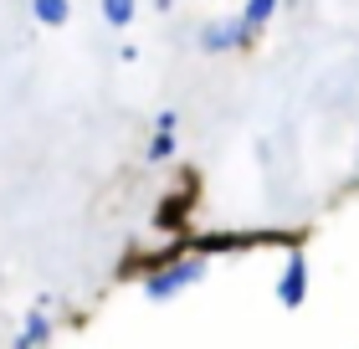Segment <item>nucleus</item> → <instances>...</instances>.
I'll list each match as a JSON object with an SVG mask.
<instances>
[{
  "mask_svg": "<svg viewBox=\"0 0 359 349\" xmlns=\"http://www.w3.org/2000/svg\"><path fill=\"white\" fill-rule=\"evenodd\" d=\"M205 277H210V252L190 246V252H165L159 262L139 268V288H144V298H149V303H175L180 293L201 288Z\"/></svg>",
  "mask_w": 359,
  "mask_h": 349,
  "instance_id": "nucleus-1",
  "label": "nucleus"
},
{
  "mask_svg": "<svg viewBox=\"0 0 359 349\" xmlns=\"http://www.w3.org/2000/svg\"><path fill=\"white\" fill-rule=\"evenodd\" d=\"M308 288H313V268H308V252L303 246H283V262H277V303H283L287 313H298L308 303Z\"/></svg>",
  "mask_w": 359,
  "mask_h": 349,
  "instance_id": "nucleus-2",
  "label": "nucleus"
},
{
  "mask_svg": "<svg viewBox=\"0 0 359 349\" xmlns=\"http://www.w3.org/2000/svg\"><path fill=\"white\" fill-rule=\"evenodd\" d=\"M257 31L241 21V11L236 15H216V21H205L201 31H195V46H201L205 57H231V52H247Z\"/></svg>",
  "mask_w": 359,
  "mask_h": 349,
  "instance_id": "nucleus-3",
  "label": "nucleus"
},
{
  "mask_svg": "<svg viewBox=\"0 0 359 349\" xmlns=\"http://www.w3.org/2000/svg\"><path fill=\"white\" fill-rule=\"evenodd\" d=\"M52 313H57V303L41 293L36 303H31V313L21 319V329H15L11 349H46V344H52V334H57V319H52Z\"/></svg>",
  "mask_w": 359,
  "mask_h": 349,
  "instance_id": "nucleus-4",
  "label": "nucleus"
},
{
  "mask_svg": "<svg viewBox=\"0 0 359 349\" xmlns=\"http://www.w3.org/2000/svg\"><path fill=\"white\" fill-rule=\"evenodd\" d=\"M31 21L46 31H62L72 21V0H31Z\"/></svg>",
  "mask_w": 359,
  "mask_h": 349,
  "instance_id": "nucleus-5",
  "label": "nucleus"
},
{
  "mask_svg": "<svg viewBox=\"0 0 359 349\" xmlns=\"http://www.w3.org/2000/svg\"><path fill=\"white\" fill-rule=\"evenodd\" d=\"M97 15H103V26L113 31H128L139 15V0H97Z\"/></svg>",
  "mask_w": 359,
  "mask_h": 349,
  "instance_id": "nucleus-6",
  "label": "nucleus"
},
{
  "mask_svg": "<svg viewBox=\"0 0 359 349\" xmlns=\"http://www.w3.org/2000/svg\"><path fill=\"white\" fill-rule=\"evenodd\" d=\"M277 11H283V0H247V6H241V21L252 31H267L277 21Z\"/></svg>",
  "mask_w": 359,
  "mask_h": 349,
  "instance_id": "nucleus-7",
  "label": "nucleus"
},
{
  "mask_svg": "<svg viewBox=\"0 0 359 349\" xmlns=\"http://www.w3.org/2000/svg\"><path fill=\"white\" fill-rule=\"evenodd\" d=\"M175 149H180L175 134H154L149 149H144V159H149V164H170V159H175Z\"/></svg>",
  "mask_w": 359,
  "mask_h": 349,
  "instance_id": "nucleus-8",
  "label": "nucleus"
},
{
  "mask_svg": "<svg viewBox=\"0 0 359 349\" xmlns=\"http://www.w3.org/2000/svg\"><path fill=\"white\" fill-rule=\"evenodd\" d=\"M154 134H180V108H159L154 113Z\"/></svg>",
  "mask_w": 359,
  "mask_h": 349,
  "instance_id": "nucleus-9",
  "label": "nucleus"
},
{
  "mask_svg": "<svg viewBox=\"0 0 359 349\" xmlns=\"http://www.w3.org/2000/svg\"><path fill=\"white\" fill-rule=\"evenodd\" d=\"M154 11H165V15H170V11H175V0H154Z\"/></svg>",
  "mask_w": 359,
  "mask_h": 349,
  "instance_id": "nucleus-10",
  "label": "nucleus"
}]
</instances>
